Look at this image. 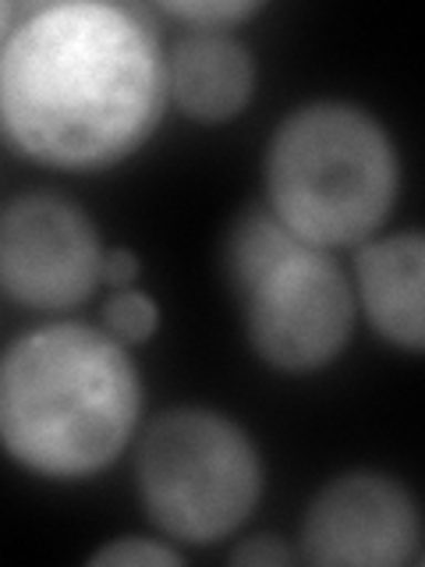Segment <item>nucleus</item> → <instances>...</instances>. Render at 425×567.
I'll return each mask as SVG.
<instances>
[{
  "label": "nucleus",
  "instance_id": "f257e3e1",
  "mask_svg": "<svg viewBox=\"0 0 425 567\" xmlns=\"http://www.w3.org/2000/svg\"><path fill=\"white\" fill-rule=\"evenodd\" d=\"M164 103L167 53L142 8L40 4L0 47V135L32 164H121L156 132Z\"/></svg>",
  "mask_w": 425,
  "mask_h": 567
},
{
  "label": "nucleus",
  "instance_id": "f03ea898",
  "mask_svg": "<svg viewBox=\"0 0 425 567\" xmlns=\"http://www.w3.org/2000/svg\"><path fill=\"white\" fill-rule=\"evenodd\" d=\"M142 380L103 327L46 323L0 354V447L43 478H89L138 430Z\"/></svg>",
  "mask_w": 425,
  "mask_h": 567
},
{
  "label": "nucleus",
  "instance_id": "7ed1b4c3",
  "mask_svg": "<svg viewBox=\"0 0 425 567\" xmlns=\"http://www.w3.org/2000/svg\"><path fill=\"white\" fill-rule=\"evenodd\" d=\"M401 164L386 128L341 100L305 103L266 150V209L315 248L369 241L397 203Z\"/></svg>",
  "mask_w": 425,
  "mask_h": 567
},
{
  "label": "nucleus",
  "instance_id": "20e7f679",
  "mask_svg": "<svg viewBox=\"0 0 425 567\" xmlns=\"http://www.w3.org/2000/svg\"><path fill=\"white\" fill-rule=\"evenodd\" d=\"M227 280L259 359L277 372H315L351 341L354 288L326 248L294 238L270 209H248L227 235Z\"/></svg>",
  "mask_w": 425,
  "mask_h": 567
},
{
  "label": "nucleus",
  "instance_id": "39448f33",
  "mask_svg": "<svg viewBox=\"0 0 425 567\" xmlns=\"http://www.w3.org/2000/svg\"><path fill=\"white\" fill-rule=\"evenodd\" d=\"M138 493L164 536L212 546L256 511L262 457L235 419L209 408H174L142 436Z\"/></svg>",
  "mask_w": 425,
  "mask_h": 567
},
{
  "label": "nucleus",
  "instance_id": "423d86ee",
  "mask_svg": "<svg viewBox=\"0 0 425 567\" xmlns=\"http://www.w3.org/2000/svg\"><path fill=\"white\" fill-rule=\"evenodd\" d=\"M106 248L85 209L61 195H18L0 209V291L40 312L75 309L103 284Z\"/></svg>",
  "mask_w": 425,
  "mask_h": 567
},
{
  "label": "nucleus",
  "instance_id": "0eeeda50",
  "mask_svg": "<svg viewBox=\"0 0 425 567\" xmlns=\"http://www.w3.org/2000/svg\"><path fill=\"white\" fill-rule=\"evenodd\" d=\"M418 507L397 478L354 472L326 483L301 522V557L326 567L418 560Z\"/></svg>",
  "mask_w": 425,
  "mask_h": 567
},
{
  "label": "nucleus",
  "instance_id": "6e6552de",
  "mask_svg": "<svg viewBox=\"0 0 425 567\" xmlns=\"http://www.w3.org/2000/svg\"><path fill=\"white\" fill-rule=\"evenodd\" d=\"M425 241L418 230L369 238L354 256V301L365 309L372 330L404 351L425 341Z\"/></svg>",
  "mask_w": 425,
  "mask_h": 567
},
{
  "label": "nucleus",
  "instance_id": "1a4fd4ad",
  "mask_svg": "<svg viewBox=\"0 0 425 567\" xmlns=\"http://www.w3.org/2000/svg\"><path fill=\"white\" fill-rule=\"evenodd\" d=\"M256 93V61L230 32L191 29L167 53V100L199 124L238 117Z\"/></svg>",
  "mask_w": 425,
  "mask_h": 567
},
{
  "label": "nucleus",
  "instance_id": "9d476101",
  "mask_svg": "<svg viewBox=\"0 0 425 567\" xmlns=\"http://www.w3.org/2000/svg\"><path fill=\"white\" fill-rule=\"evenodd\" d=\"M159 327L156 301L138 288H117L111 301L103 306V330L114 337L117 344H146Z\"/></svg>",
  "mask_w": 425,
  "mask_h": 567
},
{
  "label": "nucleus",
  "instance_id": "9b49d317",
  "mask_svg": "<svg viewBox=\"0 0 425 567\" xmlns=\"http://www.w3.org/2000/svg\"><path fill=\"white\" fill-rule=\"evenodd\" d=\"M167 14L182 18L191 29H209V32H227L245 18H252L259 4L252 0H182V4H167Z\"/></svg>",
  "mask_w": 425,
  "mask_h": 567
},
{
  "label": "nucleus",
  "instance_id": "f8f14e48",
  "mask_svg": "<svg viewBox=\"0 0 425 567\" xmlns=\"http://www.w3.org/2000/svg\"><path fill=\"white\" fill-rule=\"evenodd\" d=\"M93 564H132V567H159V564H182V554L174 546L159 543V539H114L103 549L93 554Z\"/></svg>",
  "mask_w": 425,
  "mask_h": 567
},
{
  "label": "nucleus",
  "instance_id": "ddd939ff",
  "mask_svg": "<svg viewBox=\"0 0 425 567\" xmlns=\"http://www.w3.org/2000/svg\"><path fill=\"white\" fill-rule=\"evenodd\" d=\"M235 564H256V567H280V564H291V549L283 546L273 536H259V539H248L241 549H235Z\"/></svg>",
  "mask_w": 425,
  "mask_h": 567
},
{
  "label": "nucleus",
  "instance_id": "4468645a",
  "mask_svg": "<svg viewBox=\"0 0 425 567\" xmlns=\"http://www.w3.org/2000/svg\"><path fill=\"white\" fill-rule=\"evenodd\" d=\"M142 274V262L138 256L132 252V248H111L103 259V280L106 284H114V291L117 288H132V284L138 280Z\"/></svg>",
  "mask_w": 425,
  "mask_h": 567
},
{
  "label": "nucleus",
  "instance_id": "2eb2a0df",
  "mask_svg": "<svg viewBox=\"0 0 425 567\" xmlns=\"http://www.w3.org/2000/svg\"><path fill=\"white\" fill-rule=\"evenodd\" d=\"M11 25H14V8H11V4H4V0H0V47H4Z\"/></svg>",
  "mask_w": 425,
  "mask_h": 567
}]
</instances>
